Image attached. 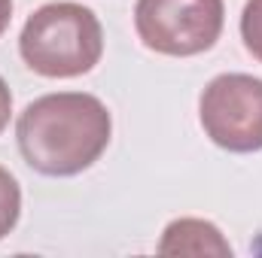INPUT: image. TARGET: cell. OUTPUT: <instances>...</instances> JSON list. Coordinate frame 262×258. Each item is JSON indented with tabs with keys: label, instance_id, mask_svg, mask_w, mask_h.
<instances>
[{
	"label": "cell",
	"instance_id": "7",
	"mask_svg": "<svg viewBox=\"0 0 262 258\" xmlns=\"http://www.w3.org/2000/svg\"><path fill=\"white\" fill-rule=\"evenodd\" d=\"M241 40H244V49L262 64V0H247L244 3Z\"/></svg>",
	"mask_w": 262,
	"mask_h": 258
},
{
	"label": "cell",
	"instance_id": "4",
	"mask_svg": "<svg viewBox=\"0 0 262 258\" xmlns=\"http://www.w3.org/2000/svg\"><path fill=\"white\" fill-rule=\"evenodd\" d=\"M201 128L226 152L262 149V79L250 73H220L198 97Z\"/></svg>",
	"mask_w": 262,
	"mask_h": 258
},
{
	"label": "cell",
	"instance_id": "3",
	"mask_svg": "<svg viewBox=\"0 0 262 258\" xmlns=\"http://www.w3.org/2000/svg\"><path fill=\"white\" fill-rule=\"evenodd\" d=\"M223 0H137L134 31L149 52L168 58H192L223 34Z\"/></svg>",
	"mask_w": 262,
	"mask_h": 258
},
{
	"label": "cell",
	"instance_id": "8",
	"mask_svg": "<svg viewBox=\"0 0 262 258\" xmlns=\"http://www.w3.org/2000/svg\"><path fill=\"white\" fill-rule=\"evenodd\" d=\"M9 116H12V91H9V85L3 82V76H0V134L9 125Z\"/></svg>",
	"mask_w": 262,
	"mask_h": 258
},
{
	"label": "cell",
	"instance_id": "5",
	"mask_svg": "<svg viewBox=\"0 0 262 258\" xmlns=\"http://www.w3.org/2000/svg\"><path fill=\"white\" fill-rule=\"evenodd\" d=\"M159 252L165 255H232V246L213 222L177 219L165 228Z\"/></svg>",
	"mask_w": 262,
	"mask_h": 258
},
{
	"label": "cell",
	"instance_id": "6",
	"mask_svg": "<svg viewBox=\"0 0 262 258\" xmlns=\"http://www.w3.org/2000/svg\"><path fill=\"white\" fill-rule=\"evenodd\" d=\"M18 216H21V189L15 176L6 167H0V240L15 228Z\"/></svg>",
	"mask_w": 262,
	"mask_h": 258
},
{
	"label": "cell",
	"instance_id": "1",
	"mask_svg": "<svg viewBox=\"0 0 262 258\" xmlns=\"http://www.w3.org/2000/svg\"><path fill=\"white\" fill-rule=\"evenodd\" d=\"M110 110L85 91L43 94L15 122L25 164L43 176H76L89 170L110 146Z\"/></svg>",
	"mask_w": 262,
	"mask_h": 258
},
{
	"label": "cell",
	"instance_id": "2",
	"mask_svg": "<svg viewBox=\"0 0 262 258\" xmlns=\"http://www.w3.org/2000/svg\"><path fill=\"white\" fill-rule=\"evenodd\" d=\"M18 55L37 76L73 79L98 67L104 55V28L82 3H46L28 15L18 37Z\"/></svg>",
	"mask_w": 262,
	"mask_h": 258
},
{
	"label": "cell",
	"instance_id": "9",
	"mask_svg": "<svg viewBox=\"0 0 262 258\" xmlns=\"http://www.w3.org/2000/svg\"><path fill=\"white\" fill-rule=\"evenodd\" d=\"M9 21H12V0H0V37L6 34Z\"/></svg>",
	"mask_w": 262,
	"mask_h": 258
}]
</instances>
